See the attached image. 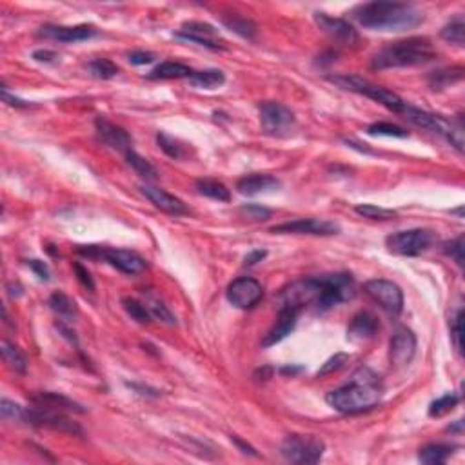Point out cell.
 Returning a JSON list of instances; mask_svg holds the SVG:
<instances>
[{
  "instance_id": "obj_1",
  "label": "cell",
  "mask_w": 465,
  "mask_h": 465,
  "mask_svg": "<svg viewBox=\"0 0 465 465\" xmlns=\"http://www.w3.org/2000/svg\"><path fill=\"white\" fill-rule=\"evenodd\" d=\"M356 296V283L347 273L322 274L289 283L279 294L280 307H296L302 311L313 305L316 311L324 313L338 303L349 302Z\"/></svg>"
},
{
  "instance_id": "obj_2",
  "label": "cell",
  "mask_w": 465,
  "mask_h": 465,
  "mask_svg": "<svg viewBox=\"0 0 465 465\" xmlns=\"http://www.w3.org/2000/svg\"><path fill=\"white\" fill-rule=\"evenodd\" d=\"M380 400H382V387H380L378 376L367 367L356 371L347 385L325 395V402L342 415H358V413L369 411L380 404Z\"/></svg>"
},
{
  "instance_id": "obj_3",
  "label": "cell",
  "mask_w": 465,
  "mask_h": 465,
  "mask_svg": "<svg viewBox=\"0 0 465 465\" xmlns=\"http://www.w3.org/2000/svg\"><path fill=\"white\" fill-rule=\"evenodd\" d=\"M353 17L371 31H407L424 21L415 6L402 2H367L358 6Z\"/></svg>"
},
{
  "instance_id": "obj_4",
  "label": "cell",
  "mask_w": 465,
  "mask_h": 465,
  "mask_svg": "<svg viewBox=\"0 0 465 465\" xmlns=\"http://www.w3.org/2000/svg\"><path fill=\"white\" fill-rule=\"evenodd\" d=\"M436 51L425 36H411L405 41L393 42L373 56V69H396V67H415L435 61Z\"/></svg>"
},
{
  "instance_id": "obj_5",
  "label": "cell",
  "mask_w": 465,
  "mask_h": 465,
  "mask_svg": "<svg viewBox=\"0 0 465 465\" xmlns=\"http://www.w3.org/2000/svg\"><path fill=\"white\" fill-rule=\"evenodd\" d=\"M400 115L404 116L405 120H409L411 124L444 137L456 151H464V124H462V118H458V122L447 120L442 115H435V113L424 111V109L413 106H405L404 111Z\"/></svg>"
},
{
  "instance_id": "obj_6",
  "label": "cell",
  "mask_w": 465,
  "mask_h": 465,
  "mask_svg": "<svg viewBox=\"0 0 465 465\" xmlns=\"http://www.w3.org/2000/svg\"><path fill=\"white\" fill-rule=\"evenodd\" d=\"M327 80L336 84V86L345 89V91H353L358 93V95L367 96V98L378 102V104L385 106L389 111L396 113V115H400V113L404 111V107L407 106L396 93L389 91V89H385L382 86H376V84H373L367 78H362L358 75H329Z\"/></svg>"
},
{
  "instance_id": "obj_7",
  "label": "cell",
  "mask_w": 465,
  "mask_h": 465,
  "mask_svg": "<svg viewBox=\"0 0 465 465\" xmlns=\"http://www.w3.org/2000/svg\"><path fill=\"white\" fill-rule=\"evenodd\" d=\"M76 253L91 260H104L124 274H140L146 271L147 263L140 255L133 253L129 249L102 248V246H78Z\"/></svg>"
},
{
  "instance_id": "obj_8",
  "label": "cell",
  "mask_w": 465,
  "mask_h": 465,
  "mask_svg": "<svg viewBox=\"0 0 465 465\" xmlns=\"http://www.w3.org/2000/svg\"><path fill=\"white\" fill-rule=\"evenodd\" d=\"M280 453L291 464L313 465L322 460L325 444L313 435H289L280 445Z\"/></svg>"
},
{
  "instance_id": "obj_9",
  "label": "cell",
  "mask_w": 465,
  "mask_h": 465,
  "mask_svg": "<svg viewBox=\"0 0 465 465\" xmlns=\"http://www.w3.org/2000/svg\"><path fill=\"white\" fill-rule=\"evenodd\" d=\"M260 124L262 129L271 137H288L291 135L296 126L294 113L288 106H283L280 102H262L260 107Z\"/></svg>"
},
{
  "instance_id": "obj_10",
  "label": "cell",
  "mask_w": 465,
  "mask_h": 465,
  "mask_svg": "<svg viewBox=\"0 0 465 465\" xmlns=\"http://www.w3.org/2000/svg\"><path fill=\"white\" fill-rule=\"evenodd\" d=\"M435 237L427 229H407L393 232L385 238V246L391 253L400 257H418L431 248Z\"/></svg>"
},
{
  "instance_id": "obj_11",
  "label": "cell",
  "mask_w": 465,
  "mask_h": 465,
  "mask_svg": "<svg viewBox=\"0 0 465 465\" xmlns=\"http://www.w3.org/2000/svg\"><path fill=\"white\" fill-rule=\"evenodd\" d=\"M25 424L33 427H47V429L61 431L73 436H82L80 425L75 424L73 420L64 415V411H53L33 405L30 409H25Z\"/></svg>"
},
{
  "instance_id": "obj_12",
  "label": "cell",
  "mask_w": 465,
  "mask_h": 465,
  "mask_svg": "<svg viewBox=\"0 0 465 465\" xmlns=\"http://www.w3.org/2000/svg\"><path fill=\"white\" fill-rule=\"evenodd\" d=\"M365 293L369 294L380 307L384 309L389 316H398L404 309V293L395 282L384 279H374L364 285Z\"/></svg>"
},
{
  "instance_id": "obj_13",
  "label": "cell",
  "mask_w": 465,
  "mask_h": 465,
  "mask_svg": "<svg viewBox=\"0 0 465 465\" xmlns=\"http://www.w3.org/2000/svg\"><path fill=\"white\" fill-rule=\"evenodd\" d=\"M274 235H313V237H331L338 235L340 226L329 220H318V218H299L291 222H283L271 228Z\"/></svg>"
},
{
  "instance_id": "obj_14",
  "label": "cell",
  "mask_w": 465,
  "mask_h": 465,
  "mask_svg": "<svg viewBox=\"0 0 465 465\" xmlns=\"http://www.w3.org/2000/svg\"><path fill=\"white\" fill-rule=\"evenodd\" d=\"M177 39L186 42H193L197 46H204L208 50H224V41L215 25L208 22H186L180 31L175 33Z\"/></svg>"
},
{
  "instance_id": "obj_15",
  "label": "cell",
  "mask_w": 465,
  "mask_h": 465,
  "mask_svg": "<svg viewBox=\"0 0 465 465\" xmlns=\"http://www.w3.org/2000/svg\"><path fill=\"white\" fill-rule=\"evenodd\" d=\"M228 300L231 305L238 309H253L262 300V283L251 277H242L229 283Z\"/></svg>"
},
{
  "instance_id": "obj_16",
  "label": "cell",
  "mask_w": 465,
  "mask_h": 465,
  "mask_svg": "<svg viewBox=\"0 0 465 465\" xmlns=\"http://www.w3.org/2000/svg\"><path fill=\"white\" fill-rule=\"evenodd\" d=\"M314 21L331 41L338 42L342 46H354L358 42V31L344 19L329 17L327 13H314Z\"/></svg>"
},
{
  "instance_id": "obj_17",
  "label": "cell",
  "mask_w": 465,
  "mask_h": 465,
  "mask_svg": "<svg viewBox=\"0 0 465 465\" xmlns=\"http://www.w3.org/2000/svg\"><path fill=\"white\" fill-rule=\"evenodd\" d=\"M416 353V336L407 327H398L389 344V360L395 367H404L411 364Z\"/></svg>"
},
{
  "instance_id": "obj_18",
  "label": "cell",
  "mask_w": 465,
  "mask_h": 465,
  "mask_svg": "<svg viewBox=\"0 0 465 465\" xmlns=\"http://www.w3.org/2000/svg\"><path fill=\"white\" fill-rule=\"evenodd\" d=\"M96 135L106 146H109L115 151H120L126 155L127 151H131L133 138L129 137V133L126 129H122L120 126H116L113 122H109L104 116H96L95 120Z\"/></svg>"
},
{
  "instance_id": "obj_19",
  "label": "cell",
  "mask_w": 465,
  "mask_h": 465,
  "mask_svg": "<svg viewBox=\"0 0 465 465\" xmlns=\"http://www.w3.org/2000/svg\"><path fill=\"white\" fill-rule=\"evenodd\" d=\"M140 191L144 193V197L149 200V202L158 208L160 211L167 213V215H175V217H180V215H187L189 209H187L186 204L180 200V198L173 197L167 191L160 189V187L153 186V184H142Z\"/></svg>"
},
{
  "instance_id": "obj_20",
  "label": "cell",
  "mask_w": 465,
  "mask_h": 465,
  "mask_svg": "<svg viewBox=\"0 0 465 465\" xmlns=\"http://www.w3.org/2000/svg\"><path fill=\"white\" fill-rule=\"evenodd\" d=\"M300 313H302V311L296 307H280L277 324L269 329V333L263 336L262 347H271V345H277L279 342H282L285 336H289L291 331L296 327V322H299Z\"/></svg>"
},
{
  "instance_id": "obj_21",
  "label": "cell",
  "mask_w": 465,
  "mask_h": 465,
  "mask_svg": "<svg viewBox=\"0 0 465 465\" xmlns=\"http://www.w3.org/2000/svg\"><path fill=\"white\" fill-rule=\"evenodd\" d=\"M42 35L50 36L53 41L58 42H84L89 41L93 36H96L98 31L93 28V25L80 24V25H44L41 31Z\"/></svg>"
},
{
  "instance_id": "obj_22",
  "label": "cell",
  "mask_w": 465,
  "mask_h": 465,
  "mask_svg": "<svg viewBox=\"0 0 465 465\" xmlns=\"http://www.w3.org/2000/svg\"><path fill=\"white\" fill-rule=\"evenodd\" d=\"M280 186H282L280 180L273 175H248L237 182L238 193H242L246 197H257V195L279 191Z\"/></svg>"
},
{
  "instance_id": "obj_23",
  "label": "cell",
  "mask_w": 465,
  "mask_h": 465,
  "mask_svg": "<svg viewBox=\"0 0 465 465\" xmlns=\"http://www.w3.org/2000/svg\"><path fill=\"white\" fill-rule=\"evenodd\" d=\"M378 318L369 311H362V313L354 314L351 324L347 327V338L353 342H364V340L373 338L374 334L378 333Z\"/></svg>"
},
{
  "instance_id": "obj_24",
  "label": "cell",
  "mask_w": 465,
  "mask_h": 465,
  "mask_svg": "<svg viewBox=\"0 0 465 465\" xmlns=\"http://www.w3.org/2000/svg\"><path fill=\"white\" fill-rule=\"evenodd\" d=\"M31 404L53 411H71V413H80V415L86 413V409L80 404H76L61 393H36V395L31 396Z\"/></svg>"
},
{
  "instance_id": "obj_25",
  "label": "cell",
  "mask_w": 465,
  "mask_h": 465,
  "mask_svg": "<svg viewBox=\"0 0 465 465\" xmlns=\"http://www.w3.org/2000/svg\"><path fill=\"white\" fill-rule=\"evenodd\" d=\"M226 75L220 69H204V71H193L191 76L187 78V84L197 89H217L224 86Z\"/></svg>"
},
{
  "instance_id": "obj_26",
  "label": "cell",
  "mask_w": 465,
  "mask_h": 465,
  "mask_svg": "<svg viewBox=\"0 0 465 465\" xmlns=\"http://www.w3.org/2000/svg\"><path fill=\"white\" fill-rule=\"evenodd\" d=\"M455 449H456L455 445L429 444L420 449L418 460L422 462V464H427V465L445 464V462L449 460V456L455 453Z\"/></svg>"
},
{
  "instance_id": "obj_27",
  "label": "cell",
  "mask_w": 465,
  "mask_h": 465,
  "mask_svg": "<svg viewBox=\"0 0 465 465\" xmlns=\"http://www.w3.org/2000/svg\"><path fill=\"white\" fill-rule=\"evenodd\" d=\"M222 24L228 28L229 31L237 33L242 39H248V41H253L257 36V24H255L251 19L242 15H237V13H231V15L222 17Z\"/></svg>"
},
{
  "instance_id": "obj_28",
  "label": "cell",
  "mask_w": 465,
  "mask_h": 465,
  "mask_svg": "<svg viewBox=\"0 0 465 465\" xmlns=\"http://www.w3.org/2000/svg\"><path fill=\"white\" fill-rule=\"evenodd\" d=\"M191 73V67L184 66L180 62H162L147 76L153 80H171V78H189Z\"/></svg>"
},
{
  "instance_id": "obj_29",
  "label": "cell",
  "mask_w": 465,
  "mask_h": 465,
  "mask_svg": "<svg viewBox=\"0 0 465 465\" xmlns=\"http://www.w3.org/2000/svg\"><path fill=\"white\" fill-rule=\"evenodd\" d=\"M2 358H4L6 365L10 367L13 373L17 374H25V371H28V360H25V356L22 354V351L19 347H15L13 344H10V342H2Z\"/></svg>"
},
{
  "instance_id": "obj_30",
  "label": "cell",
  "mask_w": 465,
  "mask_h": 465,
  "mask_svg": "<svg viewBox=\"0 0 465 465\" xmlns=\"http://www.w3.org/2000/svg\"><path fill=\"white\" fill-rule=\"evenodd\" d=\"M464 78V67H447V69H438L429 75V84L433 89H444Z\"/></svg>"
},
{
  "instance_id": "obj_31",
  "label": "cell",
  "mask_w": 465,
  "mask_h": 465,
  "mask_svg": "<svg viewBox=\"0 0 465 465\" xmlns=\"http://www.w3.org/2000/svg\"><path fill=\"white\" fill-rule=\"evenodd\" d=\"M197 189L200 195L211 198V200H218V202H229L231 200V191L228 189V186H224L218 180H209V178L198 180Z\"/></svg>"
},
{
  "instance_id": "obj_32",
  "label": "cell",
  "mask_w": 465,
  "mask_h": 465,
  "mask_svg": "<svg viewBox=\"0 0 465 465\" xmlns=\"http://www.w3.org/2000/svg\"><path fill=\"white\" fill-rule=\"evenodd\" d=\"M50 307L53 313H56L62 318L71 320L75 318L78 309H76V303L64 293H53L50 296Z\"/></svg>"
},
{
  "instance_id": "obj_33",
  "label": "cell",
  "mask_w": 465,
  "mask_h": 465,
  "mask_svg": "<svg viewBox=\"0 0 465 465\" xmlns=\"http://www.w3.org/2000/svg\"><path fill=\"white\" fill-rule=\"evenodd\" d=\"M157 144L158 147L166 153L167 157L175 158V160H182L187 155V149L182 142L177 140V138L171 137V135H167V133L164 131L157 133Z\"/></svg>"
},
{
  "instance_id": "obj_34",
  "label": "cell",
  "mask_w": 465,
  "mask_h": 465,
  "mask_svg": "<svg viewBox=\"0 0 465 465\" xmlns=\"http://www.w3.org/2000/svg\"><path fill=\"white\" fill-rule=\"evenodd\" d=\"M126 160L127 164L135 169V171L140 175L142 178H146V180H155V178L158 177V171L157 167L153 166L147 158H144L142 155H138L137 151H127L126 153Z\"/></svg>"
},
{
  "instance_id": "obj_35",
  "label": "cell",
  "mask_w": 465,
  "mask_h": 465,
  "mask_svg": "<svg viewBox=\"0 0 465 465\" xmlns=\"http://www.w3.org/2000/svg\"><path fill=\"white\" fill-rule=\"evenodd\" d=\"M146 307L149 309V313L155 320L162 322L166 325H177V318L173 316V313L167 309L166 303L162 300L155 299V296H147L146 299Z\"/></svg>"
},
{
  "instance_id": "obj_36",
  "label": "cell",
  "mask_w": 465,
  "mask_h": 465,
  "mask_svg": "<svg viewBox=\"0 0 465 465\" xmlns=\"http://www.w3.org/2000/svg\"><path fill=\"white\" fill-rule=\"evenodd\" d=\"M367 133L373 137H395V138H407L409 131L404 127L396 126V124H389V122H376L367 127Z\"/></svg>"
},
{
  "instance_id": "obj_37",
  "label": "cell",
  "mask_w": 465,
  "mask_h": 465,
  "mask_svg": "<svg viewBox=\"0 0 465 465\" xmlns=\"http://www.w3.org/2000/svg\"><path fill=\"white\" fill-rule=\"evenodd\" d=\"M87 69L95 78H102V80H109L118 75V66L113 64L109 58H95L87 64Z\"/></svg>"
},
{
  "instance_id": "obj_38",
  "label": "cell",
  "mask_w": 465,
  "mask_h": 465,
  "mask_svg": "<svg viewBox=\"0 0 465 465\" xmlns=\"http://www.w3.org/2000/svg\"><path fill=\"white\" fill-rule=\"evenodd\" d=\"M442 39L451 44H456V46H464L465 42V24L464 19L458 17L455 21H451L449 24L445 25L444 30H442Z\"/></svg>"
},
{
  "instance_id": "obj_39",
  "label": "cell",
  "mask_w": 465,
  "mask_h": 465,
  "mask_svg": "<svg viewBox=\"0 0 465 465\" xmlns=\"http://www.w3.org/2000/svg\"><path fill=\"white\" fill-rule=\"evenodd\" d=\"M122 305L126 309V313L131 316L135 322L138 324H149L151 322V313H149V309L146 307V303L138 302L135 299H124L122 300Z\"/></svg>"
},
{
  "instance_id": "obj_40",
  "label": "cell",
  "mask_w": 465,
  "mask_h": 465,
  "mask_svg": "<svg viewBox=\"0 0 465 465\" xmlns=\"http://www.w3.org/2000/svg\"><path fill=\"white\" fill-rule=\"evenodd\" d=\"M458 404H460V396L458 395L449 393V395L440 396V398L435 400V402L429 405V416L438 418V416L447 415V413H451L455 407H458Z\"/></svg>"
},
{
  "instance_id": "obj_41",
  "label": "cell",
  "mask_w": 465,
  "mask_h": 465,
  "mask_svg": "<svg viewBox=\"0 0 465 465\" xmlns=\"http://www.w3.org/2000/svg\"><path fill=\"white\" fill-rule=\"evenodd\" d=\"M0 415L8 422H13V424H25V407L8 398H2V402H0Z\"/></svg>"
},
{
  "instance_id": "obj_42",
  "label": "cell",
  "mask_w": 465,
  "mask_h": 465,
  "mask_svg": "<svg viewBox=\"0 0 465 465\" xmlns=\"http://www.w3.org/2000/svg\"><path fill=\"white\" fill-rule=\"evenodd\" d=\"M354 211L358 213L360 217L371 218V220H391V218L396 217V211H393V209L378 208L373 204H360L354 208Z\"/></svg>"
},
{
  "instance_id": "obj_43",
  "label": "cell",
  "mask_w": 465,
  "mask_h": 465,
  "mask_svg": "<svg viewBox=\"0 0 465 465\" xmlns=\"http://www.w3.org/2000/svg\"><path fill=\"white\" fill-rule=\"evenodd\" d=\"M240 215L249 222H263V220L271 218L273 213H271V209L258 206V204H246V206L240 208Z\"/></svg>"
},
{
  "instance_id": "obj_44",
  "label": "cell",
  "mask_w": 465,
  "mask_h": 465,
  "mask_svg": "<svg viewBox=\"0 0 465 465\" xmlns=\"http://www.w3.org/2000/svg\"><path fill=\"white\" fill-rule=\"evenodd\" d=\"M462 336H464V311L458 309L455 316H453V320H451V340H453L456 351L460 354L462 351H464Z\"/></svg>"
},
{
  "instance_id": "obj_45",
  "label": "cell",
  "mask_w": 465,
  "mask_h": 465,
  "mask_svg": "<svg viewBox=\"0 0 465 465\" xmlns=\"http://www.w3.org/2000/svg\"><path fill=\"white\" fill-rule=\"evenodd\" d=\"M445 255H449L458 266H464V237H458L444 246Z\"/></svg>"
},
{
  "instance_id": "obj_46",
  "label": "cell",
  "mask_w": 465,
  "mask_h": 465,
  "mask_svg": "<svg viewBox=\"0 0 465 465\" xmlns=\"http://www.w3.org/2000/svg\"><path fill=\"white\" fill-rule=\"evenodd\" d=\"M347 362H349V354L336 353L334 356H331V358H329L324 365H322V369L318 371V376H325V374H331V373H334V371L342 369Z\"/></svg>"
},
{
  "instance_id": "obj_47",
  "label": "cell",
  "mask_w": 465,
  "mask_h": 465,
  "mask_svg": "<svg viewBox=\"0 0 465 465\" xmlns=\"http://www.w3.org/2000/svg\"><path fill=\"white\" fill-rule=\"evenodd\" d=\"M155 53L151 51H133L127 55V61L131 62L133 66H147V64H151L155 62Z\"/></svg>"
},
{
  "instance_id": "obj_48",
  "label": "cell",
  "mask_w": 465,
  "mask_h": 465,
  "mask_svg": "<svg viewBox=\"0 0 465 465\" xmlns=\"http://www.w3.org/2000/svg\"><path fill=\"white\" fill-rule=\"evenodd\" d=\"M73 269H75V274H76V279H78V282H80L84 288L89 289V291H95V282H93V279H91V273H89V271H87V269L78 262L73 263Z\"/></svg>"
},
{
  "instance_id": "obj_49",
  "label": "cell",
  "mask_w": 465,
  "mask_h": 465,
  "mask_svg": "<svg viewBox=\"0 0 465 465\" xmlns=\"http://www.w3.org/2000/svg\"><path fill=\"white\" fill-rule=\"evenodd\" d=\"M28 268H30L41 280H46V282L50 280L51 273L46 262H42V260H28Z\"/></svg>"
},
{
  "instance_id": "obj_50",
  "label": "cell",
  "mask_w": 465,
  "mask_h": 465,
  "mask_svg": "<svg viewBox=\"0 0 465 465\" xmlns=\"http://www.w3.org/2000/svg\"><path fill=\"white\" fill-rule=\"evenodd\" d=\"M127 387L129 389H133L137 395L140 396H147V398H157V396H160V391L158 389H153V387H147V385H142V384H135V382H127Z\"/></svg>"
},
{
  "instance_id": "obj_51",
  "label": "cell",
  "mask_w": 465,
  "mask_h": 465,
  "mask_svg": "<svg viewBox=\"0 0 465 465\" xmlns=\"http://www.w3.org/2000/svg\"><path fill=\"white\" fill-rule=\"evenodd\" d=\"M2 100L13 107H30L31 106V102H25V100H22V98H19V96L10 95L8 89H6V86H2Z\"/></svg>"
},
{
  "instance_id": "obj_52",
  "label": "cell",
  "mask_w": 465,
  "mask_h": 465,
  "mask_svg": "<svg viewBox=\"0 0 465 465\" xmlns=\"http://www.w3.org/2000/svg\"><path fill=\"white\" fill-rule=\"evenodd\" d=\"M266 257H268V251H263V249H255V251L246 255V258H244V266H255V263L262 262Z\"/></svg>"
},
{
  "instance_id": "obj_53",
  "label": "cell",
  "mask_w": 465,
  "mask_h": 465,
  "mask_svg": "<svg viewBox=\"0 0 465 465\" xmlns=\"http://www.w3.org/2000/svg\"><path fill=\"white\" fill-rule=\"evenodd\" d=\"M33 58H35L36 62H46V64H50V62H55L56 58H58V55H56L55 51L36 50L35 53H33Z\"/></svg>"
},
{
  "instance_id": "obj_54",
  "label": "cell",
  "mask_w": 465,
  "mask_h": 465,
  "mask_svg": "<svg viewBox=\"0 0 465 465\" xmlns=\"http://www.w3.org/2000/svg\"><path fill=\"white\" fill-rule=\"evenodd\" d=\"M231 440L235 442V445H237L238 449L242 451L244 455L257 456V451H255L253 447H251V445H249V444H246V442H244V440H240V438H238V436H235V435H232V436H231Z\"/></svg>"
},
{
  "instance_id": "obj_55",
  "label": "cell",
  "mask_w": 465,
  "mask_h": 465,
  "mask_svg": "<svg viewBox=\"0 0 465 465\" xmlns=\"http://www.w3.org/2000/svg\"><path fill=\"white\" fill-rule=\"evenodd\" d=\"M447 431H451V433H458V435H462V431H464V422L462 420H458L455 425H449L447 427Z\"/></svg>"
},
{
  "instance_id": "obj_56",
  "label": "cell",
  "mask_w": 465,
  "mask_h": 465,
  "mask_svg": "<svg viewBox=\"0 0 465 465\" xmlns=\"http://www.w3.org/2000/svg\"><path fill=\"white\" fill-rule=\"evenodd\" d=\"M300 371H302V367H282V369H280V373H282V374H296V373H300Z\"/></svg>"
}]
</instances>
